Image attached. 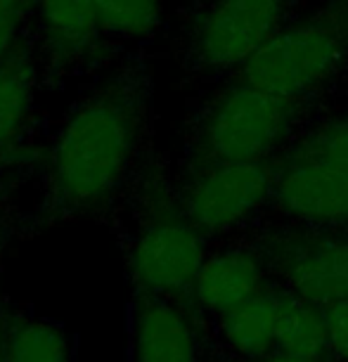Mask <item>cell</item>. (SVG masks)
<instances>
[{"label": "cell", "instance_id": "cell-18", "mask_svg": "<svg viewBox=\"0 0 348 362\" xmlns=\"http://www.w3.org/2000/svg\"><path fill=\"white\" fill-rule=\"evenodd\" d=\"M327 351L339 362H348V300L325 308Z\"/></svg>", "mask_w": 348, "mask_h": 362}, {"label": "cell", "instance_id": "cell-19", "mask_svg": "<svg viewBox=\"0 0 348 362\" xmlns=\"http://www.w3.org/2000/svg\"><path fill=\"white\" fill-rule=\"evenodd\" d=\"M33 175H40V166H0V214L17 206V194Z\"/></svg>", "mask_w": 348, "mask_h": 362}, {"label": "cell", "instance_id": "cell-6", "mask_svg": "<svg viewBox=\"0 0 348 362\" xmlns=\"http://www.w3.org/2000/svg\"><path fill=\"white\" fill-rule=\"evenodd\" d=\"M286 15L289 0H204L185 29V62L197 71H240Z\"/></svg>", "mask_w": 348, "mask_h": 362}, {"label": "cell", "instance_id": "cell-21", "mask_svg": "<svg viewBox=\"0 0 348 362\" xmlns=\"http://www.w3.org/2000/svg\"><path fill=\"white\" fill-rule=\"evenodd\" d=\"M251 362H339L337 358L327 355H296V353H286V351H272L265 358L251 360Z\"/></svg>", "mask_w": 348, "mask_h": 362}, {"label": "cell", "instance_id": "cell-10", "mask_svg": "<svg viewBox=\"0 0 348 362\" xmlns=\"http://www.w3.org/2000/svg\"><path fill=\"white\" fill-rule=\"evenodd\" d=\"M40 74L33 57L31 33L0 62V166L43 168L45 145L38 131L36 95Z\"/></svg>", "mask_w": 348, "mask_h": 362}, {"label": "cell", "instance_id": "cell-1", "mask_svg": "<svg viewBox=\"0 0 348 362\" xmlns=\"http://www.w3.org/2000/svg\"><path fill=\"white\" fill-rule=\"evenodd\" d=\"M149 135L152 76L140 52H131L81 90L47 135L40 199L19 214V237L83 221L109 225L152 154Z\"/></svg>", "mask_w": 348, "mask_h": 362}, {"label": "cell", "instance_id": "cell-14", "mask_svg": "<svg viewBox=\"0 0 348 362\" xmlns=\"http://www.w3.org/2000/svg\"><path fill=\"white\" fill-rule=\"evenodd\" d=\"M282 284H270L258 296L240 308L225 313L216 322V334L228 351L244 362L265 358L277 351L279 310H282Z\"/></svg>", "mask_w": 348, "mask_h": 362}, {"label": "cell", "instance_id": "cell-12", "mask_svg": "<svg viewBox=\"0 0 348 362\" xmlns=\"http://www.w3.org/2000/svg\"><path fill=\"white\" fill-rule=\"evenodd\" d=\"M270 277V265L258 247H221L204 258L187 298L207 320H218L268 289Z\"/></svg>", "mask_w": 348, "mask_h": 362}, {"label": "cell", "instance_id": "cell-2", "mask_svg": "<svg viewBox=\"0 0 348 362\" xmlns=\"http://www.w3.org/2000/svg\"><path fill=\"white\" fill-rule=\"evenodd\" d=\"M109 225L119 239L133 296H190L209 254V237L187 218L178 182L159 156L145 159Z\"/></svg>", "mask_w": 348, "mask_h": 362}, {"label": "cell", "instance_id": "cell-8", "mask_svg": "<svg viewBox=\"0 0 348 362\" xmlns=\"http://www.w3.org/2000/svg\"><path fill=\"white\" fill-rule=\"evenodd\" d=\"M279 284L320 308L348 300V230L286 225L263 237L261 247Z\"/></svg>", "mask_w": 348, "mask_h": 362}, {"label": "cell", "instance_id": "cell-20", "mask_svg": "<svg viewBox=\"0 0 348 362\" xmlns=\"http://www.w3.org/2000/svg\"><path fill=\"white\" fill-rule=\"evenodd\" d=\"M19 211L17 206L0 214V270H3V261H5V254H8L10 244L15 239H22L19 237Z\"/></svg>", "mask_w": 348, "mask_h": 362}, {"label": "cell", "instance_id": "cell-11", "mask_svg": "<svg viewBox=\"0 0 348 362\" xmlns=\"http://www.w3.org/2000/svg\"><path fill=\"white\" fill-rule=\"evenodd\" d=\"M272 202L296 225L348 230V173L313 156L286 152L277 166Z\"/></svg>", "mask_w": 348, "mask_h": 362}, {"label": "cell", "instance_id": "cell-4", "mask_svg": "<svg viewBox=\"0 0 348 362\" xmlns=\"http://www.w3.org/2000/svg\"><path fill=\"white\" fill-rule=\"evenodd\" d=\"M31 40L43 88L98 78L128 57L105 33L95 0H33Z\"/></svg>", "mask_w": 348, "mask_h": 362}, {"label": "cell", "instance_id": "cell-17", "mask_svg": "<svg viewBox=\"0 0 348 362\" xmlns=\"http://www.w3.org/2000/svg\"><path fill=\"white\" fill-rule=\"evenodd\" d=\"M289 152L313 156L348 173V116L320 121L291 145Z\"/></svg>", "mask_w": 348, "mask_h": 362}, {"label": "cell", "instance_id": "cell-13", "mask_svg": "<svg viewBox=\"0 0 348 362\" xmlns=\"http://www.w3.org/2000/svg\"><path fill=\"white\" fill-rule=\"evenodd\" d=\"M0 320L8 362H74V344L64 325L36 315L33 305L0 296Z\"/></svg>", "mask_w": 348, "mask_h": 362}, {"label": "cell", "instance_id": "cell-5", "mask_svg": "<svg viewBox=\"0 0 348 362\" xmlns=\"http://www.w3.org/2000/svg\"><path fill=\"white\" fill-rule=\"evenodd\" d=\"M275 177L270 161H185L175 182L187 218L211 239L240 230L272 202Z\"/></svg>", "mask_w": 348, "mask_h": 362}, {"label": "cell", "instance_id": "cell-16", "mask_svg": "<svg viewBox=\"0 0 348 362\" xmlns=\"http://www.w3.org/2000/svg\"><path fill=\"white\" fill-rule=\"evenodd\" d=\"M277 351L296 355H327V317L325 308L311 303L284 286L279 310Z\"/></svg>", "mask_w": 348, "mask_h": 362}, {"label": "cell", "instance_id": "cell-3", "mask_svg": "<svg viewBox=\"0 0 348 362\" xmlns=\"http://www.w3.org/2000/svg\"><path fill=\"white\" fill-rule=\"evenodd\" d=\"M294 121L296 102L237 78L195 116L187 161H270L289 145Z\"/></svg>", "mask_w": 348, "mask_h": 362}, {"label": "cell", "instance_id": "cell-22", "mask_svg": "<svg viewBox=\"0 0 348 362\" xmlns=\"http://www.w3.org/2000/svg\"><path fill=\"white\" fill-rule=\"evenodd\" d=\"M0 362H8L5 360V346H3V320H0Z\"/></svg>", "mask_w": 348, "mask_h": 362}, {"label": "cell", "instance_id": "cell-7", "mask_svg": "<svg viewBox=\"0 0 348 362\" xmlns=\"http://www.w3.org/2000/svg\"><path fill=\"white\" fill-rule=\"evenodd\" d=\"M341 57L344 38L337 26L323 19L284 24L237 71V78L282 100L298 102L334 76Z\"/></svg>", "mask_w": 348, "mask_h": 362}, {"label": "cell", "instance_id": "cell-15", "mask_svg": "<svg viewBox=\"0 0 348 362\" xmlns=\"http://www.w3.org/2000/svg\"><path fill=\"white\" fill-rule=\"evenodd\" d=\"M109 40L124 54L131 45H145L163 26L161 0H95Z\"/></svg>", "mask_w": 348, "mask_h": 362}, {"label": "cell", "instance_id": "cell-9", "mask_svg": "<svg viewBox=\"0 0 348 362\" xmlns=\"http://www.w3.org/2000/svg\"><path fill=\"white\" fill-rule=\"evenodd\" d=\"M209 320L190 298L135 293L131 362H204Z\"/></svg>", "mask_w": 348, "mask_h": 362}]
</instances>
